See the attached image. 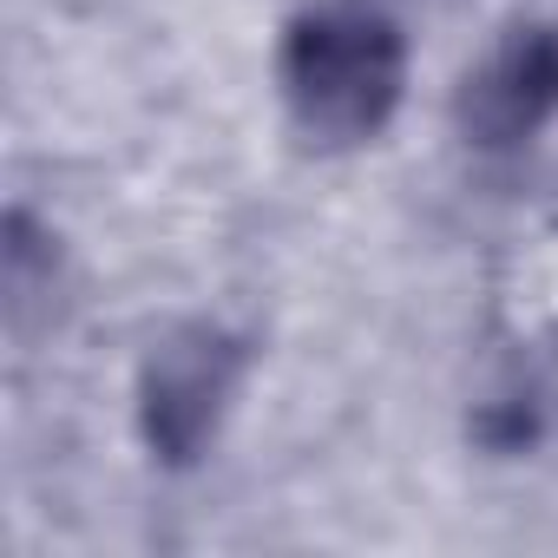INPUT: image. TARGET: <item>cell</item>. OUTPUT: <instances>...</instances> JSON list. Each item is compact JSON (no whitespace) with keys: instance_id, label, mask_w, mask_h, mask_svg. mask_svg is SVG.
I'll return each instance as SVG.
<instances>
[{"instance_id":"obj_1","label":"cell","mask_w":558,"mask_h":558,"mask_svg":"<svg viewBox=\"0 0 558 558\" xmlns=\"http://www.w3.org/2000/svg\"><path fill=\"white\" fill-rule=\"evenodd\" d=\"M276 80H283V99L310 138L355 145V138H375L401 106L408 40L368 0H329V8H310L290 27Z\"/></svg>"},{"instance_id":"obj_2","label":"cell","mask_w":558,"mask_h":558,"mask_svg":"<svg viewBox=\"0 0 558 558\" xmlns=\"http://www.w3.org/2000/svg\"><path fill=\"white\" fill-rule=\"evenodd\" d=\"M236 368H243V349L210 323L165 336L145 362V381H138L145 440L165 460H197V447L217 434V421L236 395Z\"/></svg>"},{"instance_id":"obj_3","label":"cell","mask_w":558,"mask_h":558,"mask_svg":"<svg viewBox=\"0 0 558 558\" xmlns=\"http://www.w3.org/2000/svg\"><path fill=\"white\" fill-rule=\"evenodd\" d=\"M460 132L480 145H519L558 112V34L551 27H512L499 47H486L480 66L460 80Z\"/></svg>"}]
</instances>
